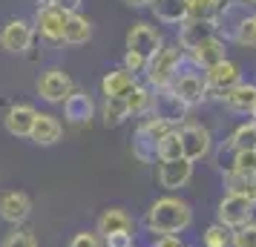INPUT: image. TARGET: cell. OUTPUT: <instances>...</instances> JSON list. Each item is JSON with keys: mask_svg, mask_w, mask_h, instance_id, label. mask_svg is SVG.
<instances>
[{"mask_svg": "<svg viewBox=\"0 0 256 247\" xmlns=\"http://www.w3.org/2000/svg\"><path fill=\"white\" fill-rule=\"evenodd\" d=\"M152 14H156V20H162V23H170V26H182L190 17V6H187V0H152Z\"/></svg>", "mask_w": 256, "mask_h": 247, "instance_id": "cell-19", "label": "cell"}, {"mask_svg": "<svg viewBox=\"0 0 256 247\" xmlns=\"http://www.w3.org/2000/svg\"><path fill=\"white\" fill-rule=\"evenodd\" d=\"M236 43H239V46H248V49L256 46V12L248 14L242 20L239 32H236Z\"/></svg>", "mask_w": 256, "mask_h": 247, "instance_id": "cell-34", "label": "cell"}, {"mask_svg": "<svg viewBox=\"0 0 256 247\" xmlns=\"http://www.w3.org/2000/svg\"><path fill=\"white\" fill-rule=\"evenodd\" d=\"M216 35V26L213 23H202V20H184L182 23V32H178V43H182V49H190L196 46V43H202L204 37Z\"/></svg>", "mask_w": 256, "mask_h": 247, "instance_id": "cell-24", "label": "cell"}, {"mask_svg": "<svg viewBox=\"0 0 256 247\" xmlns=\"http://www.w3.org/2000/svg\"><path fill=\"white\" fill-rule=\"evenodd\" d=\"M170 130H178V127L167 124L162 118H152V115L144 118L138 124V130H136V135H132V155L138 161H144V164L156 161L158 158V144H162V138Z\"/></svg>", "mask_w": 256, "mask_h": 247, "instance_id": "cell-2", "label": "cell"}, {"mask_svg": "<svg viewBox=\"0 0 256 247\" xmlns=\"http://www.w3.org/2000/svg\"><path fill=\"white\" fill-rule=\"evenodd\" d=\"M184 112L187 106L176 98L170 89H158V95L152 98V118H162V121H167V124H173V127H178L182 121H184Z\"/></svg>", "mask_w": 256, "mask_h": 247, "instance_id": "cell-16", "label": "cell"}, {"mask_svg": "<svg viewBox=\"0 0 256 247\" xmlns=\"http://www.w3.org/2000/svg\"><path fill=\"white\" fill-rule=\"evenodd\" d=\"M29 213H32V199H29L26 193H20V190H6V193H0V219H3V222L20 227V224L29 219Z\"/></svg>", "mask_w": 256, "mask_h": 247, "instance_id": "cell-11", "label": "cell"}, {"mask_svg": "<svg viewBox=\"0 0 256 247\" xmlns=\"http://www.w3.org/2000/svg\"><path fill=\"white\" fill-rule=\"evenodd\" d=\"M222 101L228 104V109L233 112H250L254 115V104H256V83H236L233 89L222 95Z\"/></svg>", "mask_w": 256, "mask_h": 247, "instance_id": "cell-23", "label": "cell"}, {"mask_svg": "<svg viewBox=\"0 0 256 247\" xmlns=\"http://www.w3.org/2000/svg\"><path fill=\"white\" fill-rule=\"evenodd\" d=\"M124 3H127V6H150L152 0H124Z\"/></svg>", "mask_w": 256, "mask_h": 247, "instance_id": "cell-41", "label": "cell"}, {"mask_svg": "<svg viewBox=\"0 0 256 247\" xmlns=\"http://www.w3.org/2000/svg\"><path fill=\"white\" fill-rule=\"evenodd\" d=\"M152 98H156V95H152L147 86L136 83V86L130 89V95H127L130 115H147V112H152Z\"/></svg>", "mask_w": 256, "mask_h": 247, "instance_id": "cell-28", "label": "cell"}, {"mask_svg": "<svg viewBox=\"0 0 256 247\" xmlns=\"http://www.w3.org/2000/svg\"><path fill=\"white\" fill-rule=\"evenodd\" d=\"M239 75H242V72H239V66H236L233 60H222V63H216V66L204 69L208 92H216V98H222L228 89H233V86L239 83Z\"/></svg>", "mask_w": 256, "mask_h": 247, "instance_id": "cell-13", "label": "cell"}, {"mask_svg": "<svg viewBox=\"0 0 256 247\" xmlns=\"http://www.w3.org/2000/svg\"><path fill=\"white\" fill-rule=\"evenodd\" d=\"M55 6H60V9H66V12H75L78 6H81V0H52Z\"/></svg>", "mask_w": 256, "mask_h": 247, "instance_id": "cell-40", "label": "cell"}, {"mask_svg": "<svg viewBox=\"0 0 256 247\" xmlns=\"http://www.w3.org/2000/svg\"><path fill=\"white\" fill-rule=\"evenodd\" d=\"M92 37V26L86 17H81L78 12L70 14V20H66V32H64V43H72V46H78V43H86Z\"/></svg>", "mask_w": 256, "mask_h": 247, "instance_id": "cell-26", "label": "cell"}, {"mask_svg": "<svg viewBox=\"0 0 256 247\" xmlns=\"http://www.w3.org/2000/svg\"><path fill=\"white\" fill-rule=\"evenodd\" d=\"M248 3H250V6H256V0H248Z\"/></svg>", "mask_w": 256, "mask_h": 247, "instance_id": "cell-42", "label": "cell"}, {"mask_svg": "<svg viewBox=\"0 0 256 247\" xmlns=\"http://www.w3.org/2000/svg\"><path fill=\"white\" fill-rule=\"evenodd\" d=\"M104 247H132V233H112V236H106Z\"/></svg>", "mask_w": 256, "mask_h": 247, "instance_id": "cell-38", "label": "cell"}, {"mask_svg": "<svg viewBox=\"0 0 256 247\" xmlns=\"http://www.w3.org/2000/svg\"><path fill=\"white\" fill-rule=\"evenodd\" d=\"M228 147H233L236 153L239 150H256V121H248L242 127H236V132L230 135Z\"/></svg>", "mask_w": 256, "mask_h": 247, "instance_id": "cell-30", "label": "cell"}, {"mask_svg": "<svg viewBox=\"0 0 256 247\" xmlns=\"http://www.w3.org/2000/svg\"><path fill=\"white\" fill-rule=\"evenodd\" d=\"M254 118H256V104H254Z\"/></svg>", "mask_w": 256, "mask_h": 247, "instance_id": "cell-43", "label": "cell"}, {"mask_svg": "<svg viewBox=\"0 0 256 247\" xmlns=\"http://www.w3.org/2000/svg\"><path fill=\"white\" fill-rule=\"evenodd\" d=\"M158 49H162V35L150 23H136L127 32V52H132V55L150 60Z\"/></svg>", "mask_w": 256, "mask_h": 247, "instance_id": "cell-10", "label": "cell"}, {"mask_svg": "<svg viewBox=\"0 0 256 247\" xmlns=\"http://www.w3.org/2000/svg\"><path fill=\"white\" fill-rule=\"evenodd\" d=\"M193 178V161L176 158V161H162L158 164V184L164 190H182Z\"/></svg>", "mask_w": 256, "mask_h": 247, "instance_id": "cell-14", "label": "cell"}, {"mask_svg": "<svg viewBox=\"0 0 256 247\" xmlns=\"http://www.w3.org/2000/svg\"><path fill=\"white\" fill-rule=\"evenodd\" d=\"M187 6H190V17L187 20H202V23H213L222 9L219 0H187Z\"/></svg>", "mask_w": 256, "mask_h": 247, "instance_id": "cell-29", "label": "cell"}, {"mask_svg": "<svg viewBox=\"0 0 256 247\" xmlns=\"http://www.w3.org/2000/svg\"><path fill=\"white\" fill-rule=\"evenodd\" d=\"M101 118H104L106 127H118L130 118V106L127 98H104V106H101Z\"/></svg>", "mask_w": 256, "mask_h": 247, "instance_id": "cell-27", "label": "cell"}, {"mask_svg": "<svg viewBox=\"0 0 256 247\" xmlns=\"http://www.w3.org/2000/svg\"><path fill=\"white\" fill-rule=\"evenodd\" d=\"M144 224L158 239L162 236H178L193 224V210H190L187 201L176 199V196H164V199H156L150 204V210L144 216Z\"/></svg>", "mask_w": 256, "mask_h": 247, "instance_id": "cell-1", "label": "cell"}, {"mask_svg": "<svg viewBox=\"0 0 256 247\" xmlns=\"http://www.w3.org/2000/svg\"><path fill=\"white\" fill-rule=\"evenodd\" d=\"M70 247H104V239L98 233H92V230H81V233L72 236Z\"/></svg>", "mask_w": 256, "mask_h": 247, "instance_id": "cell-37", "label": "cell"}, {"mask_svg": "<svg viewBox=\"0 0 256 247\" xmlns=\"http://www.w3.org/2000/svg\"><path fill=\"white\" fill-rule=\"evenodd\" d=\"M35 118H38V109L29 104H14L6 118H3V124H6V132L14 135V138H29L32 135V127H35Z\"/></svg>", "mask_w": 256, "mask_h": 247, "instance_id": "cell-15", "label": "cell"}, {"mask_svg": "<svg viewBox=\"0 0 256 247\" xmlns=\"http://www.w3.org/2000/svg\"><path fill=\"white\" fill-rule=\"evenodd\" d=\"M64 115L70 124H90L95 115V104L86 92H72L66 101H64Z\"/></svg>", "mask_w": 256, "mask_h": 247, "instance_id": "cell-20", "label": "cell"}, {"mask_svg": "<svg viewBox=\"0 0 256 247\" xmlns=\"http://www.w3.org/2000/svg\"><path fill=\"white\" fill-rule=\"evenodd\" d=\"M233 173H244V176H254L256 173V150H239L233 155Z\"/></svg>", "mask_w": 256, "mask_h": 247, "instance_id": "cell-35", "label": "cell"}, {"mask_svg": "<svg viewBox=\"0 0 256 247\" xmlns=\"http://www.w3.org/2000/svg\"><path fill=\"white\" fill-rule=\"evenodd\" d=\"M0 247H38V239L32 230H26V227H14L12 233L3 239V245Z\"/></svg>", "mask_w": 256, "mask_h": 247, "instance_id": "cell-33", "label": "cell"}, {"mask_svg": "<svg viewBox=\"0 0 256 247\" xmlns=\"http://www.w3.org/2000/svg\"><path fill=\"white\" fill-rule=\"evenodd\" d=\"M230 236H233V230H228L224 224L216 222L204 230L202 242H204V247H230Z\"/></svg>", "mask_w": 256, "mask_h": 247, "instance_id": "cell-32", "label": "cell"}, {"mask_svg": "<svg viewBox=\"0 0 256 247\" xmlns=\"http://www.w3.org/2000/svg\"><path fill=\"white\" fill-rule=\"evenodd\" d=\"M187 55H190V60H193L196 66H202V69H210V66H216V63H222V60H228L224 58V40H222L219 35L204 37V40L196 43Z\"/></svg>", "mask_w": 256, "mask_h": 247, "instance_id": "cell-17", "label": "cell"}, {"mask_svg": "<svg viewBox=\"0 0 256 247\" xmlns=\"http://www.w3.org/2000/svg\"><path fill=\"white\" fill-rule=\"evenodd\" d=\"M70 14L66 9H60L55 3H46L44 9H38L35 14V32L40 37H46L52 43H58L64 40V32H66V20H70Z\"/></svg>", "mask_w": 256, "mask_h": 247, "instance_id": "cell-6", "label": "cell"}, {"mask_svg": "<svg viewBox=\"0 0 256 247\" xmlns=\"http://www.w3.org/2000/svg\"><path fill=\"white\" fill-rule=\"evenodd\" d=\"M178 135H182L184 158L193 161V164L202 161V158H208L210 150H213V138H210V132L202 124H184V127H178Z\"/></svg>", "mask_w": 256, "mask_h": 247, "instance_id": "cell-8", "label": "cell"}, {"mask_svg": "<svg viewBox=\"0 0 256 247\" xmlns=\"http://www.w3.org/2000/svg\"><path fill=\"white\" fill-rule=\"evenodd\" d=\"M72 92V78L64 69H46L38 78V95L49 104H64Z\"/></svg>", "mask_w": 256, "mask_h": 247, "instance_id": "cell-9", "label": "cell"}, {"mask_svg": "<svg viewBox=\"0 0 256 247\" xmlns=\"http://www.w3.org/2000/svg\"><path fill=\"white\" fill-rule=\"evenodd\" d=\"M254 201L242 199V196H224L219 201V210H216L219 224H224L228 230H239V227L254 222Z\"/></svg>", "mask_w": 256, "mask_h": 247, "instance_id": "cell-7", "label": "cell"}, {"mask_svg": "<svg viewBox=\"0 0 256 247\" xmlns=\"http://www.w3.org/2000/svg\"><path fill=\"white\" fill-rule=\"evenodd\" d=\"M167 89H170L187 109L202 104V101L208 98V81H204V75H198L196 69H190V72L178 69V75L173 78V83H170Z\"/></svg>", "mask_w": 256, "mask_h": 247, "instance_id": "cell-4", "label": "cell"}, {"mask_svg": "<svg viewBox=\"0 0 256 247\" xmlns=\"http://www.w3.org/2000/svg\"><path fill=\"white\" fill-rule=\"evenodd\" d=\"M32 37H35V29L26 20H9L0 32V49L9 52V55H20V52L29 49Z\"/></svg>", "mask_w": 256, "mask_h": 247, "instance_id": "cell-12", "label": "cell"}, {"mask_svg": "<svg viewBox=\"0 0 256 247\" xmlns=\"http://www.w3.org/2000/svg\"><path fill=\"white\" fill-rule=\"evenodd\" d=\"M132 86H136V75L121 66V69H112L104 75L101 92H104V98H127Z\"/></svg>", "mask_w": 256, "mask_h": 247, "instance_id": "cell-22", "label": "cell"}, {"mask_svg": "<svg viewBox=\"0 0 256 247\" xmlns=\"http://www.w3.org/2000/svg\"><path fill=\"white\" fill-rule=\"evenodd\" d=\"M248 14H254V9H250L248 0H228L219 9L216 20H213L216 35H219L222 40H236V32H239V26H242V20Z\"/></svg>", "mask_w": 256, "mask_h": 247, "instance_id": "cell-5", "label": "cell"}, {"mask_svg": "<svg viewBox=\"0 0 256 247\" xmlns=\"http://www.w3.org/2000/svg\"><path fill=\"white\" fill-rule=\"evenodd\" d=\"M224 190L228 196H242V199L254 201L256 204V181L254 176H244V173H224Z\"/></svg>", "mask_w": 256, "mask_h": 247, "instance_id": "cell-25", "label": "cell"}, {"mask_svg": "<svg viewBox=\"0 0 256 247\" xmlns=\"http://www.w3.org/2000/svg\"><path fill=\"white\" fill-rule=\"evenodd\" d=\"M230 245L233 247H256V222L244 224V227H239V230H233Z\"/></svg>", "mask_w": 256, "mask_h": 247, "instance_id": "cell-36", "label": "cell"}, {"mask_svg": "<svg viewBox=\"0 0 256 247\" xmlns=\"http://www.w3.org/2000/svg\"><path fill=\"white\" fill-rule=\"evenodd\" d=\"M254 181H256V173H254Z\"/></svg>", "mask_w": 256, "mask_h": 247, "instance_id": "cell-44", "label": "cell"}, {"mask_svg": "<svg viewBox=\"0 0 256 247\" xmlns=\"http://www.w3.org/2000/svg\"><path fill=\"white\" fill-rule=\"evenodd\" d=\"M132 216H130L127 210H121V207H110V210H104L101 216H98V224H95V233L101 236V239H106V236L112 233H132Z\"/></svg>", "mask_w": 256, "mask_h": 247, "instance_id": "cell-18", "label": "cell"}, {"mask_svg": "<svg viewBox=\"0 0 256 247\" xmlns=\"http://www.w3.org/2000/svg\"><path fill=\"white\" fill-rule=\"evenodd\" d=\"M176 158H184V150H182L178 130H170L158 144V161H176Z\"/></svg>", "mask_w": 256, "mask_h": 247, "instance_id": "cell-31", "label": "cell"}, {"mask_svg": "<svg viewBox=\"0 0 256 247\" xmlns=\"http://www.w3.org/2000/svg\"><path fill=\"white\" fill-rule=\"evenodd\" d=\"M49 3H52V0H49Z\"/></svg>", "mask_w": 256, "mask_h": 247, "instance_id": "cell-45", "label": "cell"}, {"mask_svg": "<svg viewBox=\"0 0 256 247\" xmlns=\"http://www.w3.org/2000/svg\"><path fill=\"white\" fill-rule=\"evenodd\" d=\"M152 247H182V245H178V236H162Z\"/></svg>", "mask_w": 256, "mask_h": 247, "instance_id": "cell-39", "label": "cell"}, {"mask_svg": "<svg viewBox=\"0 0 256 247\" xmlns=\"http://www.w3.org/2000/svg\"><path fill=\"white\" fill-rule=\"evenodd\" d=\"M60 135H64V127H60V121L55 115H49V112H38L35 118V127H32V141L40 144V147H49V144L60 141Z\"/></svg>", "mask_w": 256, "mask_h": 247, "instance_id": "cell-21", "label": "cell"}, {"mask_svg": "<svg viewBox=\"0 0 256 247\" xmlns=\"http://www.w3.org/2000/svg\"><path fill=\"white\" fill-rule=\"evenodd\" d=\"M178 66H182V49L178 46H162L150 60H147L144 75H147L150 86L167 89V86L173 83V78L178 75Z\"/></svg>", "mask_w": 256, "mask_h": 247, "instance_id": "cell-3", "label": "cell"}]
</instances>
